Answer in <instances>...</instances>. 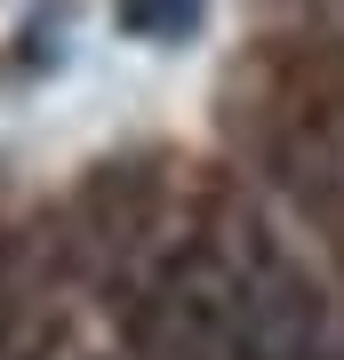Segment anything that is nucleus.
<instances>
[{"instance_id": "obj_2", "label": "nucleus", "mask_w": 344, "mask_h": 360, "mask_svg": "<svg viewBox=\"0 0 344 360\" xmlns=\"http://www.w3.org/2000/svg\"><path fill=\"white\" fill-rule=\"evenodd\" d=\"M113 16L144 40H184L200 25V0H113Z\"/></svg>"}, {"instance_id": "obj_1", "label": "nucleus", "mask_w": 344, "mask_h": 360, "mask_svg": "<svg viewBox=\"0 0 344 360\" xmlns=\"http://www.w3.org/2000/svg\"><path fill=\"white\" fill-rule=\"evenodd\" d=\"M128 360H256L248 352V272L184 248L128 321Z\"/></svg>"}]
</instances>
